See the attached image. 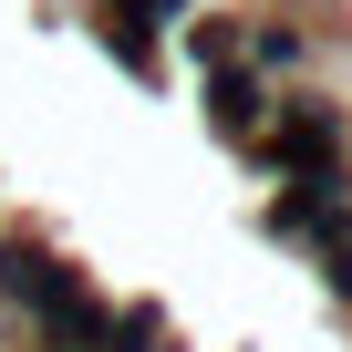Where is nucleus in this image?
<instances>
[{"label":"nucleus","mask_w":352,"mask_h":352,"mask_svg":"<svg viewBox=\"0 0 352 352\" xmlns=\"http://www.w3.org/2000/svg\"><path fill=\"white\" fill-rule=\"evenodd\" d=\"M342 145H352V124H342V104H321V94H290V104H270V135L249 145L280 187L290 176H331L342 166Z\"/></svg>","instance_id":"nucleus-1"},{"label":"nucleus","mask_w":352,"mask_h":352,"mask_svg":"<svg viewBox=\"0 0 352 352\" xmlns=\"http://www.w3.org/2000/svg\"><path fill=\"white\" fill-rule=\"evenodd\" d=\"M270 228H280V239H321V249H342V239H352V166H331V176H290V187L270 197Z\"/></svg>","instance_id":"nucleus-2"},{"label":"nucleus","mask_w":352,"mask_h":352,"mask_svg":"<svg viewBox=\"0 0 352 352\" xmlns=\"http://www.w3.org/2000/svg\"><path fill=\"white\" fill-rule=\"evenodd\" d=\"M63 290H83V270H73L63 249H42V239H0V300L21 311V331H32Z\"/></svg>","instance_id":"nucleus-3"},{"label":"nucleus","mask_w":352,"mask_h":352,"mask_svg":"<svg viewBox=\"0 0 352 352\" xmlns=\"http://www.w3.org/2000/svg\"><path fill=\"white\" fill-rule=\"evenodd\" d=\"M270 104H280V94H270L259 73H239V63L208 73V124H218L228 145H259V135H270Z\"/></svg>","instance_id":"nucleus-4"},{"label":"nucleus","mask_w":352,"mask_h":352,"mask_svg":"<svg viewBox=\"0 0 352 352\" xmlns=\"http://www.w3.org/2000/svg\"><path fill=\"white\" fill-rule=\"evenodd\" d=\"M104 321H114V300L83 280V290H63V300L32 321V352H94V342H104Z\"/></svg>","instance_id":"nucleus-5"},{"label":"nucleus","mask_w":352,"mask_h":352,"mask_svg":"<svg viewBox=\"0 0 352 352\" xmlns=\"http://www.w3.org/2000/svg\"><path fill=\"white\" fill-rule=\"evenodd\" d=\"M300 52H311V32H300V21H249V32H239V73H259V83H270V73H290Z\"/></svg>","instance_id":"nucleus-6"},{"label":"nucleus","mask_w":352,"mask_h":352,"mask_svg":"<svg viewBox=\"0 0 352 352\" xmlns=\"http://www.w3.org/2000/svg\"><path fill=\"white\" fill-rule=\"evenodd\" d=\"M94 32H104V52H114L124 73H155V32L124 11V0H104V21H94Z\"/></svg>","instance_id":"nucleus-7"},{"label":"nucleus","mask_w":352,"mask_h":352,"mask_svg":"<svg viewBox=\"0 0 352 352\" xmlns=\"http://www.w3.org/2000/svg\"><path fill=\"white\" fill-rule=\"evenodd\" d=\"M187 52L218 73V63H239V21H187Z\"/></svg>","instance_id":"nucleus-8"},{"label":"nucleus","mask_w":352,"mask_h":352,"mask_svg":"<svg viewBox=\"0 0 352 352\" xmlns=\"http://www.w3.org/2000/svg\"><path fill=\"white\" fill-rule=\"evenodd\" d=\"M321 290H331V300H352V239H342V249H321Z\"/></svg>","instance_id":"nucleus-9"}]
</instances>
